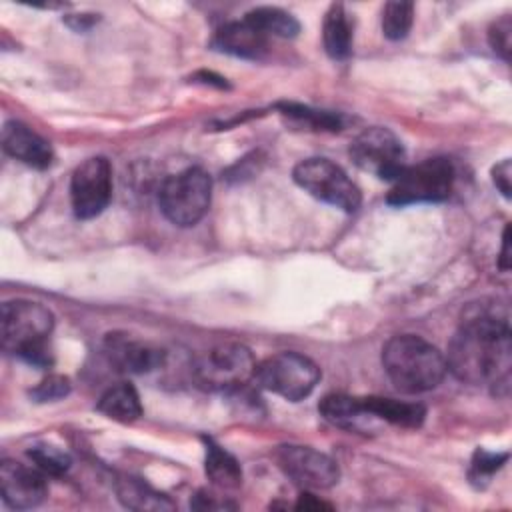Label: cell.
Masks as SVG:
<instances>
[{
	"instance_id": "1",
	"label": "cell",
	"mask_w": 512,
	"mask_h": 512,
	"mask_svg": "<svg viewBox=\"0 0 512 512\" xmlns=\"http://www.w3.org/2000/svg\"><path fill=\"white\" fill-rule=\"evenodd\" d=\"M510 314L494 298L470 302L460 316V326L450 340L446 370L468 384H490L492 390L510 382Z\"/></svg>"
},
{
	"instance_id": "2",
	"label": "cell",
	"mask_w": 512,
	"mask_h": 512,
	"mask_svg": "<svg viewBox=\"0 0 512 512\" xmlns=\"http://www.w3.org/2000/svg\"><path fill=\"white\" fill-rule=\"evenodd\" d=\"M382 366L390 382L404 394L428 392L446 374L444 354L416 334L392 336L382 348Z\"/></svg>"
},
{
	"instance_id": "3",
	"label": "cell",
	"mask_w": 512,
	"mask_h": 512,
	"mask_svg": "<svg viewBox=\"0 0 512 512\" xmlns=\"http://www.w3.org/2000/svg\"><path fill=\"white\" fill-rule=\"evenodd\" d=\"M54 328L52 312L32 300H10L0 310V340L6 352H12L32 366L48 368L52 352L48 336Z\"/></svg>"
},
{
	"instance_id": "4",
	"label": "cell",
	"mask_w": 512,
	"mask_h": 512,
	"mask_svg": "<svg viewBox=\"0 0 512 512\" xmlns=\"http://www.w3.org/2000/svg\"><path fill=\"white\" fill-rule=\"evenodd\" d=\"M212 178L194 166L164 180L158 192L162 214L176 226H194L210 208Z\"/></svg>"
},
{
	"instance_id": "5",
	"label": "cell",
	"mask_w": 512,
	"mask_h": 512,
	"mask_svg": "<svg viewBox=\"0 0 512 512\" xmlns=\"http://www.w3.org/2000/svg\"><path fill=\"white\" fill-rule=\"evenodd\" d=\"M192 372L200 388L210 392H232L254 380L256 362L244 344L224 342L206 350L196 360Z\"/></svg>"
},
{
	"instance_id": "6",
	"label": "cell",
	"mask_w": 512,
	"mask_h": 512,
	"mask_svg": "<svg viewBox=\"0 0 512 512\" xmlns=\"http://www.w3.org/2000/svg\"><path fill=\"white\" fill-rule=\"evenodd\" d=\"M454 186V166L448 158H428L414 166H404L392 180L386 202L408 206L422 202H442Z\"/></svg>"
},
{
	"instance_id": "7",
	"label": "cell",
	"mask_w": 512,
	"mask_h": 512,
	"mask_svg": "<svg viewBox=\"0 0 512 512\" xmlns=\"http://www.w3.org/2000/svg\"><path fill=\"white\" fill-rule=\"evenodd\" d=\"M254 380L260 388L298 402L312 394L320 380V368L314 360L298 352H278L256 364Z\"/></svg>"
},
{
	"instance_id": "8",
	"label": "cell",
	"mask_w": 512,
	"mask_h": 512,
	"mask_svg": "<svg viewBox=\"0 0 512 512\" xmlns=\"http://www.w3.org/2000/svg\"><path fill=\"white\" fill-rule=\"evenodd\" d=\"M294 182L320 202H326L344 212H354L362 194L348 174L328 158H306L292 170Z\"/></svg>"
},
{
	"instance_id": "9",
	"label": "cell",
	"mask_w": 512,
	"mask_h": 512,
	"mask_svg": "<svg viewBox=\"0 0 512 512\" xmlns=\"http://www.w3.org/2000/svg\"><path fill=\"white\" fill-rule=\"evenodd\" d=\"M350 156L360 170L388 182L406 166L402 142L394 132L382 126L362 130L350 144Z\"/></svg>"
},
{
	"instance_id": "10",
	"label": "cell",
	"mask_w": 512,
	"mask_h": 512,
	"mask_svg": "<svg viewBox=\"0 0 512 512\" xmlns=\"http://www.w3.org/2000/svg\"><path fill=\"white\" fill-rule=\"evenodd\" d=\"M112 198V168L104 156L86 158L70 178V202L80 220L98 216Z\"/></svg>"
},
{
	"instance_id": "11",
	"label": "cell",
	"mask_w": 512,
	"mask_h": 512,
	"mask_svg": "<svg viewBox=\"0 0 512 512\" xmlns=\"http://www.w3.org/2000/svg\"><path fill=\"white\" fill-rule=\"evenodd\" d=\"M276 460L282 472L304 490L332 488L340 478L338 464L328 454L310 446H280L276 450Z\"/></svg>"
},
{
	"instance_id": "12",
	"label": "cell",
	"mask_w": 512,
	"mask_h": 512,
	"mask_svg": "<svg viewBox=\"0 0 512 512\" xmlns=\"http://www.w3.org/2000/svg\"><path fill=\"white\" fill-rule=\"evenodd\" d=\"M0 488L4 502L22 510L38 506L48 494L44 472L16 460H4L0 464Z\"/></svg>"
},
{
	"instance_id": "13",
	"label": "cell",
	"mask_w": 512,
	"mask_h": 512,
	"mask_svg": "<svg viewBox=\"0 0 512 512\" xmlns=\"http://www.w3.org/2000/svg\"><path fill=\"white\" fill-rule=\"evenodd\" d=\"M104 352L110 364H114L120 372H130V374L152 372L160 368L164 362V350L118 332L106 336Z\"/></svg>"
},
{
	"instance_id": "14",
	"label": "cell",
	"mask_w": 512,
	"mask_h": 512,
	"mask_svg": "<svg viewBox=\"0 0 512 512\" xmlns=\"http://www.w3.org/2000/svg\"><path fill=\"white\" fill-rule=\"evenodd\" d=\"M2 148L8 156L38 170L48 168L54 158L50 144L40 134H36L30 126L18 120H10L4 124Z\"/></svg>"
},
{
	"instance_id": "15",
	"label": "cell",
	"mask_w": 512,
	"mask_h": 512,
	"mask_svg": "<svg viewBox=\"0 0 512 512\" xmlns=\"http://www.w3.org/2000/svg\"><path fill=\"white\" fill-rule=\"evenodd\" d=\"M212 46L224 54L256 60L266 52L268 36L264 32H260L256 26H252L248 20L242 18L238 22L224 24L216 32Z\"/></svg>"
},
{
	"instance_id": "16",
	"label": "cell",
	"mask_w": 512,
	"mask_h": 512,
	"mask_svg": "<svg viewBox=\"0 0 512 512\" xmlns=\"http://www.w3.org/2000/svg\"><path fill=\"white\" fill-rule=\"evenodd\" d=\"M360 400L368 416L380 418L384 422H390L402 428H418L426 416L424 406L416 402H402V400L382 398V396H366Z\"/></svg>"
},
{
	"instance_id": "17",
	"label": "cell",
	"mask_w": 512,
	"mask_h": 512,
	"mask_svg": "<svg viewBox=\"0 0 512 512\" xmlns=\"http://www.w3.org/2000/svg\"><path fill=\"white\" fill-rule=\"evenodd\" d=\"M116 494L122 506L130 510H140V512H164V510H174V502L154 490L150 484H146L142 478L134 476H122L116 482Z\"/></svg>"
},
{
	"instance_id": "18",
	"label": "cell",
	"mask_w": 512,
	"mask_h": 512,
	"mask_svg": "<svg viewBox=\"0 0 512 512\" xmlns=\"http://www.w3.org/2000/svg\"><path fill=\"white\" fill-rule=\"evenodd\" d=\"M352 22L340 2L330 4L322 24L324 50L334 60H346L352 54Z\"/></svg>"
},
{
	"instance_id": "19",
	"label": "cell",
	"mask_w": 512,
	"mask_h": 512,
	"mask_svg": "<svg viewBox=\"0 0 512 512\" xmlns=\"http://www.w3.org/2000/svg\"><path fill=\"white\" fill-rule=\"evenodd\" d=\"M98 412L104 414L110 420L116 422H134L142 416V404H140V396L136 392V388L128 382H120L112 388H108L98 404H96Z\"/></svg>"
},
{
	"instance_id": "20",
	"label": "cell",
	"mask_w": 512,
	"mask_h": 512,
	"mask_svg": "<svg viewBox=\"0 0 512 512\" xmlns=\"http://www.w3.org/2000/svg\"><path fill=\"white\" fill-rule=\"evenodd\" d=\"M206 442V456H204V468L206 476L212 480L214 486L222 490H234L242 484V468L238 460L218 446L214 440L204 438Z\"/></svg>"
},
{
	"instance_id": "21",
	"label": "cell",
	"mask_w": 512,
	"mask_h": 512,
	"mask_svg": "<svg viewBox=\"0 0 512 512\" xmlns=\"http://www.w3.org/2000/svg\"><path fill=\"white\" fill-rule=\"evenodd\" d=\"M244 20H248L252 26H256L266 36H280V38H294L300 32L298 20L276 6H258L246 12Z\"/></svg>"
},
{
	"instance_id": "22",
	"label": "cell",
	"mask_w": 512,
	"mask_h": 512,
	"mask_svg": "<svg viewBox=\"0 0 512 512\" xmlns=\"http://www.w3.org/2000/svg\"><path fill=\"white\" fill-rule=\"evenodd\" d=\"M318 410L328 422H332L336 426H346V428L356 426V422L362 416H368L362 408V400L354 398V396H346V394L324 396L318 404Z\"/></svg>"
},
{
	"instance_id": "23",
	"label": "cell",
	"mask_w": 512,
	"mask_h": 512,
	"mask_svg": "<svg viewBox=\"0 0 512 512\" xmlns=\"http://www.w3.org/2000/svg\"><path fill=\"white\" fill-rule=\"evenodd\" d=\"M414 22V4L392 0L382 10V32L388 40H402L408 36Z\"/></svg>"
},
{
	"instance_id": "24",
	"label": "cell",
	"mask_w": 512,
	"mask_h": 512,
	"mask_svg": "<svg viewBox=\"0 0 512 512\" xmlns=\"http://www.w3.org/2000/svg\"><path fill=\"white\" fill-rule=\"evenodd\" d=\"M280 110H282V114H286L314 130H338L340 128V118L330 112L312 110V108L300 106V104H280Z\"/></svg>"
},
{
	"instance_id": "25",
	"label": "cell",
	"mask_w": 512,
	"mask_h": 512,
	"mask_svg": "<svg viewBox=\"0 0 512 512\" xmlns=\"http://www.w3.org/2000/svg\"><path fill=\"white\" fill-rule=\"evenodd\" d=\"M30 460L44 472V474H54L60 476L70 468V456L54 446H34L28 450Z\"/></svg>"
},
{
	"instance_id": "26",
	"label": "cell",
	"mask_w": 512,
	"mask_h": 512,
	"mask_svg": "<svg viewBox=\"0 0 512 512\" xmlns=\"http://www.w3.org/2000/svg\"><path fill=\"white\" fill-rule=\"evenodd\" d=\"M508 460V454L502 452V454H494V452H488V450H482L478 448L474 452V458H472V464H470V480L478 486H482L484 482H488L492 478V474L496 470L502 468V464Z\"/></svg>"
},
{
	"instance_id": "27",
	"label": "cell",
	"mask_w": 512,
	"mask_h": 512,
	"mask_svg": "<svg viewBox=\"0 0 512 512\" xmlns=\"http://www.w3.org/2000/svg\"><path fill=\"white\" fill-rule=\"evenodd\" d=\"M70 392V380L62 374H48L44 380H40L32 390L30 398L34 402H54Z\"/></svg>"
},
{
	"instance_id": "28",
	"label": "cell",
	"mask_w": 512,
	"mask_h": 512,
	"mask_svg": "<svg viewBox=\"0 0 512 512\" xmlns=\"http://www.w3.org/2000/svg\"><path fill=\"white\" fill-rule=\"evenodd\" d=\"M488 42L492 46V50L502 58V60H510V46H512V22L508 16L498 18L490 30H488Z\"/></svg>"
},
{
	"instance_id": "29",
	"label": "cell",
	"mask_w": 512,
	"mask_h": 512,
	"mask_svg": "<svg viewBox=\"0 0 512 512\" xmlns=\"http://www.w3.org/2000/svg\"><path fill=\"white\" fill-rule=\"evenodd\" d=\"M510 176H512V164H510L508 158L492 168V182L504 198H510V190H512V182H510L512 178Z\"/></svg>"
},
{
	"instance_id": "30",
	"label": "cell",
	"mask_w": 512,
	"mask_h": 512,
	"mask_svg": "<svg viewBox=\"0 0 512 512\" xmlns=\"http://www.w3.org/2000/svg\"><path fill=\"white\" fill-rule=\"evenodd\" d=\"M192 508H198V510H222V508H234V504L226 502L224 498H218L206 490H200L194 500L190 502Z\"/></svg>"
},
{
	"instance_id": "31",
	"label": "cell",
	"mask_w": 512,
	"mask_h": 512,
	"mask_svg": "<svg viewBox=\"0 0 512 512\" xmlns=\"http://www.w3.org/2000/svg\"><path fill=\"white\" fill-rule=\"evenodd\" d=\"M296 508L298 510H322V508H332L330 504H326V502H322V500H318L314 494H308V492H304L302 496H300V500L296 502Z\"/></svg>"
},
{
	"instance_id": "32",
	"label": "cell",
	"mask_w": 512,
	"mask_h": 512,
	"mask_svg": "<svg viewBox=\"0 0 512 512\" xmlns=\"http://www.w3.org/2000/svg\"><path fill=\"white\" fill-rule=\"evenodd\" d=\"M508 244H510V238H508V228H504V234H502V252H500V268H502V270H508V266H510Z\"/></svg>"
}]
</instances>
